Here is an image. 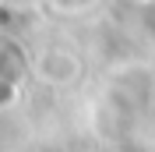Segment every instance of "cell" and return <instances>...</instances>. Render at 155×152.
Instances as JSON below:
<instances>
[{
  "label": "cell",
  "mask_w": 155,
  "mask_h": 152,
  "mask_svg": "<svg viewBox=\"0 0 155 152\" xmlns=\"http://www.w3.org/2000/svg\"><path fill=\"white\" fill-rule=\"evenodd\" d=\"M39 74L49 85H71L81 74V60L74 53H67V50H46L39 57Z\"/></svg>",
  "instance_id": "obj_1"
}]
</instances>
